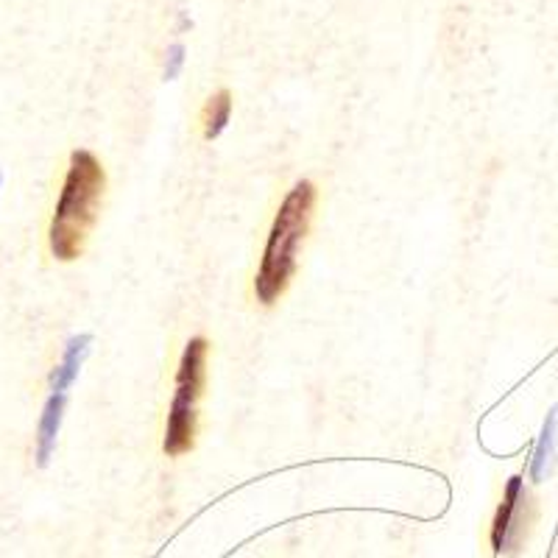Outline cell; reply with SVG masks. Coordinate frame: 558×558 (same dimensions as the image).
<instances>
[{"label":"cell","mask_w":558,"mask_h":558,"mask_svg":"<svg viewBox=\"0 0 558 558\" xmlns=\"http://www.w3.org/2000/svg\"><path fill=\"white\" fill-rule=\"evenodd\" d=\"M229 118H232V93L218 89L216 96L207 101V107H204V137H221L223 129L229 126Z\"/></svg>","instance_id":"obj_8"},{"label":"cell","mask_w":558,"mask_h":558,"mask_svg":"<svg viewBox=\"0 0 558 558\" xmlns=\"http://www.w3.org/2000/svg\"><path fill=\"white\" fill-rule=\"evenodd\" d=\"M64 405H68V393H51L43 408V416H39L37 425V441H34V458H37L39 470H45V466L51 463L53 450H57V438L59 430H62L64 418Z\"/></svg>","instance_id":"obj_5"},{"label":"cell","mask_w":558,"mask_h":558,"mask_svg":"<svg viewBox=\"0 0 558 558\" xmlns=\"http://www.w3.org/2000/svg\"><path fill=\"white\" fill-rule=\"evenodd\" d=\"M89 349H93V336H73L68 341L62 352V361L53 366L51 372V393H68V388L78 380V372H82L84 361L89 357Z\"/></svg>","instance_id":"obj_6"},{"label":"cell","mask_w":558,"mask_h":558,"mask_svg":"<svg viewBox=\"0 0 558 558\" xmlns=\"http://www.w3.org/2000/svg\"><path fill=\"white\" fill-rule=\"evenodd\" d=\"M184 45H171L166 53V82H173V78H179V73H182L184 68Z\"/></svg>","instance_id":"obj_9"},{"label":"cell","mask_w":558,"mask_h":558,"mask_svg":"<svg viewBox=\"0 0 558 558\" xmlns=\"http://www.w3.org/2000/svg\"><path fill=\"white\" fill-rule=\"evenodd\" d=\"M313 207H316V187L307 179L293 184L286 202L279 204L274 227L268 232L266 252H263V263L254 277V293H257L260 305H274L296 274L299 243L305 241L307 229H311Z\"/></svg>","instance_id":"obj_2"},{"label":"cell","mask_w":558,"mask_h":558,"mask_svg":"<svg viewBox=\"0 0 558 558\" xmlns=\"http://www.w3.org/2000/svg\"><path fill=\"white\" fill-rule=\"evenodd\" d=\"M0 187H3V173H0Z\"/></svg>","instance_id":"obj_10"},{"label":"cell","mask_w":558,"mask_h":558,"mask_svg":"<svg viewBox=\"0 0 558 558\" xmlns=\"http://www.w3.org/2000/svg\"><path fill=\"white\" fill-rule=\"evenodd\" d=\"M556 441H558V405L550 408V413L545 416V425H542L539 438H536V447H533L531 456V481L539 483L547 472L553 470V458H556Z\"/></svg>","instance_id":"obj_7"},{"label":"cell","mask_w":558,"mask_h":558,"mask_svg":"<svg viewBox=\"0 0 558 558\" xmlns=\"http://www.w3.org/2000/svg\"><path fill=\"white\" fill-rule=\"evenodd\" d=\"M104 187H107V173L96 154L84 148L70 154L68 177H64L62 193L53 209L51 232H48V243L57 260L70 263L82 254L89 227L96 223Z\"/></svg>","instance_id":"obj_1"},{"label":"cell","mask_w":558,"mask_h":558,"mask_svg":"<svg viewBox=\"0 0 558 558\" xmlns=\"http://www.w3.org/2000/svg\"><path fill=\"white\" fill-rule=\"evenodd\" d=\"M207 338H191L179 361L177 393L168 411L166 441H162V450L171 458L187 456L196 447V405L207 380Z\"/></svg>","instance_id":"obj_3"},{"label":"cell","mask_w":558,"mask_h":558,"mask_svg":"<svg viewBox=\"0 0 558 558\" xmlns=\"http://www.w3.org/2000/svg\"><path fill=\"white\" fill-rule=\"evenodd\" d=\"M533 500L527 495L522 475L508 477L506 495H502L500 508H497L495 522H492V547L497 553H517L525 542L533 522Z\"/></svg>","instance_id":"obj_4"}]
</instances>
